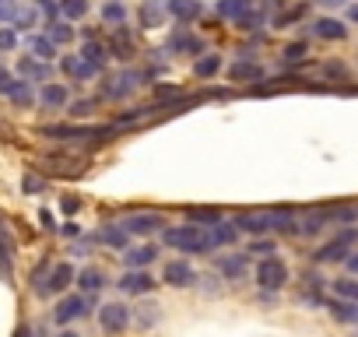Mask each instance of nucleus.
Here are the masks:
<instances>
[{"label": "nucleus", "instance_id": "nucleus-8", "mask_svg": "<svg viewBox=\"0 0 358 337\" xmlns=\"http://www.w3.org/2000/svg\"><path fill=\"white\" fill-rule=\"evenodd\" d=\"M151 257H155V250H151V246H141V250L127 253V260H130V264H148Z\"/></svg>", "mask_w": 358, "mask_h": 337}, {"label": "nucleus", "instance_id": "nucleus-3", "mask_svg": "<svg viewBox=\"0 0 358 337\" xmlns=\"http://www.w3.org/2000/svg\"><path fill=\"white\" fill-rule=\"evenodd\" d=\"M78 316H85V299H81V295L64 299V302H60V309H57V320H60V323H67V320H78Z\"/></svg>", "mask_w": 358, "mask_h": 337}, {"label": "nucleus", "instance_id": "nucleus-10", "mask_svg": "<svg viewBox=\"0 0 358 337\" xmlns=\"http://www.w3.org/2000/svg\"><path fill=\"white\" fill-rule=\"evenodd\" d=\"M330 309H337V316H341V320H355L351 306H341V302H337V306H330Z\"/></svg>", "mask_w": 358, "mask_h": 337}, {"label": "nucleus", "instance_id": "nucleus-4", "mask_svg": "<svg viewBox=\"0 0 358 337\" xmlns=\"http://www.w3.org/2000/svg\"><path fill=\"white\" fill-rule=\"evenodd\" d=\"M71 278H74V271H71L67 264H60V267L50 274V285H46V288H39V292H43V295H46V292H60V288H67V285H71Z\"/></svg>", "mask_w": 358, "mask_h": 337}, {"label": "nucleus", "instance_id": "nucleus-6", "mask_svg": "<svg viewBox=\"0 0 358 337\" xmlns=\"http://www.w3.org/2000/svg\"><path fill=\"white\" fill-rule=\"evenodd\" d=\"M120 285H123L127 292H148V288H151V278H148V274H127Z\"/></svg>", "mask_w": 358, "mask_h": 337}, {"label": "nucleus", "instance_id": "nucleus-13", "mask_svg": "<svg viewBox=\"0 0 358 337\" xmlns=\"http://www.w3.org/2000/svg\"><path fill=\"white\" fill-rule=\"evenodd\" d=\"M64 337H74V334H64Z\"/></svg>", "mask_w": 358, "mask_h": 337}, {"label": "nucleus", "instance_id": "nucleus-9", "mask_svg": "<svg viewBox=\"0 0 358 337\" xmlns=\"http://www.w3.org/2000/svg\"><path fill=\"white\" fill-rule=\"evenodd\" d=\"M81 285H85L88 292H95V288H102V274H99V271H85V274H81Z\"/></svg>", "mask_w": 358, "mask_h": 337}, {"label": "nucleus", "instance_id": "nucleus-12", "mask_svg": "<svg viewBox=\"0 0 358 337\" xmlns=\"http://www.w3.org/2000/svg\"><path fill=\"white\" fill-rule=\"evenodd\" d=\"M355 267H358V257H355Z\"/></svg>", "mask_w": 358, "mask_h": 337}, {"label": "nucleus", "instance_id": "nucleus-1", "mask_svg": "<svg viewBox=\"0 0 358 337\" xmlns=\"http://www.w3.org/2000/svg\"><path fill=\"white\" fill-rule=\"evenodd\" d=\"M257 278H260V285H267V288H281L285 278H288V267H285L281 260H264L260 271H257Z\"/></svg>", "mask_w": 358, "mask_h": 337}, {"label": "nucleus", "instance_id": "nucleus-5", "mask_svg": "<svg viewBox=\"0 0 358 337\" xmlns=\"http://www.w3.org/2000/svg\"><path fill=\"white\" fill-rule=\"evenodd\" d=\"M165 281H169V285H190L194 274H190L187 264H169V267H165Z\"/></svg>", "mask_w": 358, "mask_h": 337}, {"label": "nucleus", "instance_id": "nucleus-7", "mask_svg": "<svg viewBox=\"0 0 358 337\" xmlns=\"http://www.w3.org/2000/svg\"><path fill=\"white\" fill-rule=\"evenodd\" d=\"M155 225H158V218H130V222H127L130 232H151Z\"/></svg>", "mask_w": 358, "mask_h": 337}, {"label": "nucleus", "instance_id": "nucleus-2", "mask_svg": "<svg viewBox=\"0 0 358 337\" xmlns=\"http://www.w3.org/2000/svg\"><path fill=\"white\" fill-rule=\"evenodd\" d=\"M102 327L109 330V334H123V327H127V309L123 306H106L102 309Z\"/></svg>", "mask_w": 358, "mask_h": 337}, {"label": "nucleus", "instance_id": "nucleus-11", "mask_svg": "<svg viewBox=\"0 0 358 337\" xmlns=\"http://www.w3.org/2000/svg\"><path fill=\"white\" fill-rule=\"evenodd\" d=\"M337 288H341V292H344V295H358V288H355V285H348V281H341V285H337Z\"/></svg>", "mask_w": 358, "mask_h": 337}]
</instances>
